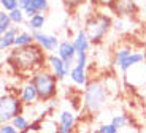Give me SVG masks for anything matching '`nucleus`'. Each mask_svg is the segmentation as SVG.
Returning <instances> with one entry per match:
<instances>
[{"label": "nucleus", "instance_id": "nucleus-32", "mask_svg": "<svg viewBox=\"0 0 146 133\" xmlns=\"http://www.w3.org/2000/svg\"><path fill=\"white\" fill-rule=\"evenodd\" d=\"M59 133H68V132H65V130H62V128H60V130H59Z\"/></svg>", "mask_w": 146, "mask_h": 133}, {"label": "nucleus", "instance_id": "nucleus-31", "mask_svg": "<svg viewBox=\"0 0 146 133\" xmlns=\"http://www.w3.org/2000/svg\"><path fill=\"white\" fill-rule=\"evenodd\" d=\"M125 133H137V132H135V130H127Z\"/></svg>", "mask_w": 146, "mask_h": 133}, {"label": "nucleus", "instance_id": "nucleus-30", "mask_svg": "<svg viewBox=\"0 0 146 133\" xmlns=\"http://www.w3.org/2000/svg\"><path fill=\"white\" fill-rule=\"evenodd\" d=\"M44 105H46V106H48L49 109H51V111H54V109L59 106V100H57V97H54V98H51L49 101H46Z\"/></svg>", "mask_w": 146, "mask_h": 133}, {"label": "nucleus", "instance_id": "nucleus-5", "mask_svg": "<svg viewBox=\"0 0 146 133\" xmlns=\"http://www.w3.org/2000/svg\"><path fill=\"white\" fill-rule=\"evenodd\" d=\"M22 100L15 94H3L0 97V124L11 122L16 116L24 112Z\"/></svg>", "mask_w": 146, "mask_h": 133}, {"label": "nucleus", "instance_id": "nucleus-16", "mask_svg": "<svg viewBox=\"0 0 146 133\" xmlns=\"http://www.w3.org/2000/svg\"><path fill=\"white\" fill-rule=\"evenodd\" d=\"M116 11L117 15L132 16L135 13V2L133 0H116Z\"/></svg>", "mask_w": 146, "mask_h": 133}, {"label": "nucleus", "instance_id": "nucleus-19", "mask_svg": "<svg viewBox=\"0 0 146 133\" xmlns=\"http://www.w3.org/2000/svg\"><path fill=\"white\" fill-rule=\"evenodd\" d=\"M132 52H133V51H132V48H129V46L117 48V49L114 51V65H116V67H119V65L122 64V62H124L125 59L132 54Z\"/></svg>", "mask_w": 146, "mask_h": 133}, {"label": "nucleus", "instance_id": "nucleus-8", "mask_svg": "<svg viewBox=\"0 0 146 133\" xmlns=\"http://www.w3.org/2000/svg\"><path fill=\"white\" fill-rule=\"evenodd\" d=\"M46 67L56 75V78L59 79V83L64 81L67 76H70V68L67 67V64L59 57L57 54H48L46 57Z\"/></svg>", "mask_w": 146, "mask_h": 133}, {"label": "nucleus", "instance_id": "nucleus-15", "mask_svg": "<svg viewBox=\"0 0 146 133\" xmlns=\"http://www.w3.org/2000/svg\"><path fill=\"white\" fill-rule=\"evenodd\" d=\"M44 24H46V16H44V13H38V15L27 19V30L32 33L38 32V30H43Z\"/></svg>", "mask_w": 146, "mask_h": 133}, {"label": "nucleus", "instance_id": "nucleus-24", "mask_svg": "<svg viewBox=\"0 0 146 133\" xmlns=\"http://www.w3.org/2000/svg\"><path fill=\"white\" fill-rule=\"evenodd\" d=\"M94 133H119V128L114 127L111 122H108V124H102V125H99V128L95 130Z\"/></svg>", "mask_w": 146, "mask_h": 133}, {"label": "nucleus", "instance_id": "nucleus-26", "mask_svg": "<svg viewBox=\"0 0 146 133\" xmlns=\"http://www.w3.org/2000/svg\"><path fill=\"white\" fill-rule=\"evenodd\" d=\"M0 133H21V132L11 122H8V124H2L0 125Z\"/></svg>", "mask_w": 146, "mask_h": 133}, {"label": "nucleus", "instance_id": "nucleus-25", "mask_svg": "<svg viewBox=\"0 0 146 133\" xmlns=\"http://www.w3.org/2000/svg\"><path fill=\"white\" fill-rule=\"evenodd\" d=\"M0 7L5 11H13L19 7V0H0Z\"/></svg>", "mask_w": 146, "mask_h": 133}, {"label": "nucleus", "instance_id": "nucleus-18", "mask_svg": "<svg viewBox=\"0 0 146 133\" xmlns=\"http://www.w3.org/2000/svg\"><path fill=\"white\" fill-rule=\"evenodd\" d=\"M11 124H13V125H15L21 133L26 132V130H29V127L32 125V122L29 120V117H27L24 112H22V114H19V116H16V117L11 120Z\"/></svg>", "mask_w": 146, "mask_h": 133}, {"label": "nucleus", "instance_id": "nucleus-14", "mask_svg": "<svg viewBox=\"0 0 146 133\" xmlns=\"http://www.w3.org/2000/svg\"><path fill=\"white\" fill-rule=\"evenodd\" d=\"M57 122H59V125H60L62 130L72 133L73 128H75V114H73L72 111H68V109H64V111L59 112Z\"/></svg>", "mask_w": 146, "mask_h": 133}, {"label": "nucleus", "instance_id": "nucleus-21", "mask_svg": "<svg viewBox=\"0 0 146 133\" xmlns=\"http://www.w3.org/2000/svg\"><path fill=\"white\" fill-rule=\"evenodd\" d=\"M11 27H13V22H11V19H10L8 11L2 10L0 11V35L5 33V32H8Z\"/></svg>", "mask_w": 146, "mask_h": 133}, {"label": "nucleus", "instance_id": "nucleus-4", "mask_svg": "<svg viewBox=\"0 0 146 133\" xmlns=\"http://www.w3.org/2000/svg\"><path fill=\"white\" fill-rule=\"evenodd\" d=\"M113 29V19L103 13H92L84 21V30L92 44H99L103 41L106 33Z\"/></svg>", "mask_w": 146, "mask_h": 133}, {"label": "nucleus", "instance_id": "nucleus-17", "mask_svg": "<svg viewBox=\"0 0 146 133\" xmlns=\"http://www.w3.org/2000/svg\"><path fill=\"white\" fill-rule=\"evenodd\" d=\"M35 43V38H33V33L29 32V30H22V32L18 33L15 41V48H26L30 46V44Z\"/></svg>", "mask_w": 146, "mask_h": 133}, {"label": "nucleus", "instance_id": "nucleus-20", "mask_svg": "<svg viewBox=\"0 0 146 133\" xmlns=\"http://www.w3.org/2000/svg\"><path fill=\"white\" fill-rule=\"evenodd\" d=\"M8 15H10V19H11V22H13V25H21V24H24L26 22V13H24V8H21V7H18V8H15L13 11H8Z\"/></svg>", "mask_w": 146, "mask_h": 133}, {"label": "nucleus", "instance_id": "nucleus-7", "mask_svg": "<svg viewBox=\"0 0 146 133\" xmlns=\"http://www.w3.org/2000/svg\"><path fill=\"white\" fill-rule=\"evenodd\" d=\"M56 54L65 62L70 70L73 68V65L76 64L78 51H76V48H75L72 40H62L60 44H59V48H57V51H56Z\"/></svg>", "mask_w": 146, "mask_h": 133}, {"label": "nucleus", "instance_id": "nucleus-1", "mask_svg": "<svg viewBox=\"0 0 146 133\" xmlns=\"http://www.w3.org/2000/svg\"><path fill=\"white\" fill-rule=\"evenodd\" d=\"M46 57L48 56H44V51L36 43H33L26 48H15L10 52L7 62L11 65H15L18 70L30 71L33 75L35 71L44 68Z\"/></svg>", "mask_w": 146, "mask_h": 133}, {"label": "nucleus", "instance_id": "nucleus-6", "mask_svg": "<svg viewBox=\"0 0 146 133\" xmlns=\"http://www.w3.org/2000/svg\"><path fill=\"white\" fill-rule=\"evenodd\" d=\"M33 38H35V43L38 44L46 54H54L56 51H57L59 44H60V41H59V38L56 35L44 33L43 30L33 32Z\"/></svg>", "mask_w": 146, "mask_h": 133}, {"label": "nucleus", "instance_id": "nucleus-12", "mask_svg": "<svg viewBox=\"0 0 146 133\" xmlns=\"http://www.w3.org/2000/svg\"><path fill=\"white\" fill-rule=\"evenodd\" d=\"M19 32H21L19 25H13L8 32L2 33L0 35V51H8L11 48H15V41H16V36H18Z\"/></svg>", "mask_w": 146, "mask_h": 133}, {"label": "nucleus", "instance_id": "nucleus-29", "mask_svg": "<svg viewBox=\"0 0 146 133\" xmlns=\"http://www.w3.org/2000/svg\"><path fill=\"white\" fill-rule=\"evenodd\" d=\"M24 13H26V18H27V19L32 18V16H35V15H38V11H36L35 8L32 7V5H29V7L24 8Z\"/></svg>", "mask_w": 146, "mask_h": 133}, {"label": "nucleus", "instance_id": "nucleus-11", "mask_svg": "<svg viewBox=\"0 0 146 133\" xmlns=\"http://www.w3.org/2000/svg\"><path fill=\"white\" fill-rule=\"evenodd\" d=\"M72 41H73V44H75V48H76L78 52H88L89 48H91V44H92L91 40H89V36H88V32L84 30V27L83 29H78L76 32H75Z\"/></svg>", "mask_w": 146, "mask_h": 133}, {"label": "nucleus", "instance_id": "nucleus-13", "mask_svg": "<svg viewBox=\"0 0 146 133\" xmlns=\"http://www.w3.org/2000/svg\"><path fill=\"white\" fill-rule=\"evenodd\" d=\"M143 60H145V54H143V52H137V51H133V52H132V54L129 56V57L125 59V60L122 62V64L117 67V68H119L121 71L125 75V73H127L130 68H133L135 65L143 64Z\"/></svg>", "mask_w": 146, "mask_h": 133}, {"label": "nucleus", "instance_id": "nucleus-10", "mask_svg": "<svg viewBox=\"0 0 146 133\" xmlns=\"http://www.w3.org/2000/svg\"><path fill=\"white\" fill-rule=\"evenodd\" d=\"M70 81L78 87H86L89 83L88 79V65H81V64H75L73 68L70 70Z\"/></svg>", "mask_w": 146, "mask_h": 133}, {"label": "nucleus", "instance_id": "nucleus-2", "mask_svg": "<svg viewBox=\"0 0 146 133\" xmlns=\"http://www.w3.org/2000/svg\"><path fill=\"white\" fill-rule=\"evenodd\" d=\"M108 100V87L100 79H92L83 92V109L89 114H97Z\"/></svg>", "mask_w": 146, "mask_h": 133}, {"label": "nucleus", "instance_id": "nucleus-28", "mask_svg": "<svg viewBox=\"0 0 146 133\" xmlns=\"http://www.w3.org/2000/svg\"><path fill=\"white\" fill-rule=\"evenodd\" d=\"M113 29L117 30V32H124V30H125L124 19H116V21H113Z\"/></svg>", "mask_w": 146, "mask_h": 133}, {"label": "nucleus", "instance_id": "nucleus-22", "mask_svg": "<svg viewBox=\"0 0 146 133\" xmlns=\"http://www.w3.org/2000/svg\"><path fill=\"white\" fill-rule=\"evenodd\" d=\"M129 122H130V119H129V117H127V114H124V112L114 114L113 117H111V124H113L114 127H117L119 130L125 128V127L129 125Z\"/></svg>", "mask_w": 146, "mask_h": 133}, {"label": "nucleus", "instance_id": "nucleus-3", "mask_svg": "<svg viewBox=\"0 0 146 133\" xmlns=\"http://www.w3.org/2000/svg\"><path fill=\"white\" fill-rule=\"evenodd\" d=\"M30 81L35 84L41 103H46V101H49L51 98L57 97L59 79L56 78V75L48 68V67L35 71L32 75V78H30Z\"/></svg>", "mask_w": 146, "mask_h": 133}, {"label": "nucleus", "instance_id": "nucleus-23", "mask_svg": "<svg viewBox=\"0 0 146 133\" xmlns=\"http://www.w3.org/2000/svg\"><path fill=\"white\" fill-rule=\"evenodd\" d=\"M32 5L38 13H46L49 10V0H32Z\"/></svg>", "mask_w": 146, "mask_h": 133}, {"label": "nucleus", "instance_id": "nucleus-27", "mask_svg": "<svg viewBox=\"0 0 146 133\" xmlns=\"http://www.w3.org/2000/svg\"><path fill=\"white\" fill-rule=\"evenodd\" d=\"M83 2L84 0H64V5L67 7V10H75V8H78Z\"/></svg>", "mask_w": 146, "mask_h": 133}, {"label": "nucleus", "instance_id": "nucleus-9", "mask_svg": "<svg viewBox=\"0 0 146 133\" xmlns=\"http://www.w3.org/2000/svg\"><path fill=\"white\" fill-rule=\"evenodd\" d=\"M19 98L22 100V103L26 105V106H32L36 101H40L38 90H36L35 84L32 81H26L21 86V89H19Z\"/></svg>", "mask_w": 146, "mask_h": 133}]
</instances>
